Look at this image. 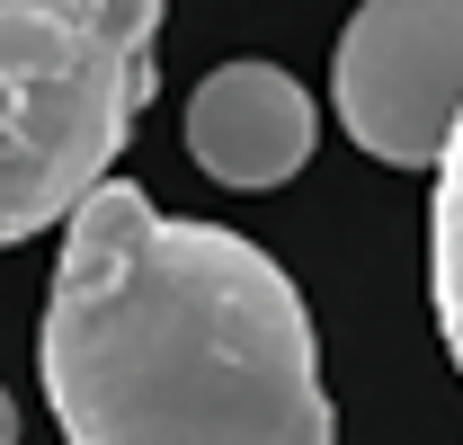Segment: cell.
Masks as SVG:
<instances>
[{
    "label": "cell",
    "instance_id": "obj_1",
    "mask_svg": "<svg viewBox=\"0 0 463 445\" xmlns=\"http://www.w3.org/2000/svg\"><path fill=\"white\" fill-rule=\"evenodd\" d=\"M36 374L62 445H330L321 347L294 277L143 187H90L62 232Z\"/></svg>",
    "mask_w": 463,
    "mask_h": 445
},
{
    "label": "cell",
    "instance_id": "obj_2",
    "mask_svg": "<svg viewBox=\"0 0 463 445\" xmlns=\"http://www.w3.org/2000/svg\"><path fill=\"white\" fill-rule=\"evenodd\" d=\"M170 0H0V250L71 222L152 108Z\"/></svg>",
    "mask_w": 463,
    "mask_h": 445
},
{
    "label": "cell",
    "instance_id": "obj_3",
    "mask_svg": "<svg viewBox=\"0 0 463 445\" xmlns=\"http://www.w3.org/2000/svg\"><path fill=\"white\" fill-rule=\"evenodd\" d=\"M330 99L365 161L437 169L463 125V0H365L339 27Z\"/></svg>",
    "mask_w": 463,
    "mask_h": 445
},
{
    "label": "cell",
    "instance_id": "obj_4",
    "mask_svg": "<svg viewBox=\"0 0 463 445\" xmlns=\"http://www.w3.org/2000/svg\"><path fill=\"white\" fill-rule=\"evenodd\" d=\"M312 143H321V116L286 62H214L187 90V161L214 187H250V196L286 187L312 161Z\"/></svg>",
    "mask_w": 463,
    "mask_h": 445
},
{
    "label": "cell",
    "instance_id": "obj_5",
    "mask_svg": "<svg viewBox=\"0 0 463 445\" xmlns=\"http://www.w3.org/2000/svg\"><path fill=\"white\" fill-rule=\"evenodd\" d=\"M428 303H437L446 356L463 374V125L437 161V196H428Z\"/></svg>",
    "mask_w": 463,
    "mask_h": 445
},
{
    "label": "cell",
    "instance_id": "obj_6",
    "mask_svg": "<svg viewBox=\"0 0 463 445\" xmlns=\"http://www.w3.org/2000/svg\"><path fill=\"white\" fill-rule=\"evenodd\" d=\"M0 445H18V401L0 392Z\"/></svg>",
    "mask_w": 463,
    "mask_h": 445
}]
</instances>
